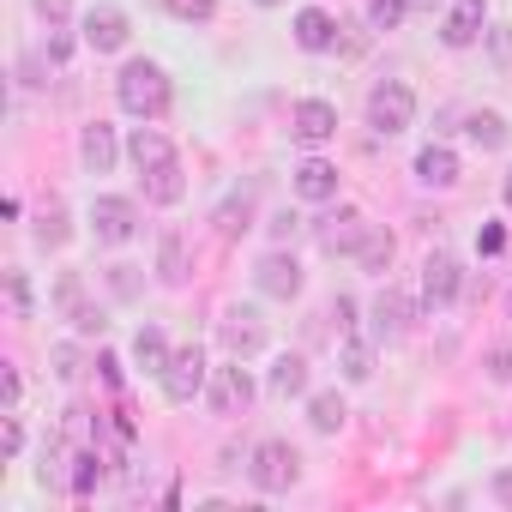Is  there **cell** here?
Wrapping results in <instances>:
<instances>
[{
  "mask_svg": "<svg viewBox=\"0 0 512 512\" xmlns=\"http://www.w3.org/2000/svg\"><path fill=\"white\" fill-rule=\"evenodd\" d=\"M7 296H13V314L31 320V284H25V272H7Z\"/></svg>",
  "mask_w": 512,
  "mask_h": 512,
  "instance_id": "836d02e7",
  "label": "cell"
},
{
  "mask_svg": "<svg viewBox=\"0 0 512 512\" xmlns=\"http://www.w3.org/2000/svg\"><path fill=\"white\" fill-rule=\"evenodd\" d=\"M217 338H223V350H229V356H241V362H247V356H260V350H266V320L253 314V308H229V314H223V326H217Z\"/></svg>",
  "mask_w": 512,
  "mask_h": 512,
  "instance_id": "52a82bcc",
  "label": "cell"
},
{
  "mask_svg": "<svg viewBox=\"0 0 512 512\" xmlns=\"http://www.w3.org/2000/svg\"><path fill=\"white\" fill-rule=\"evenodd\" d=\"M163 7H169L175 19H187V25H205V19L217 13V0H163Z\"/></svg>",
  "mask_w": 512,
  "mask_h": 512,
  "instance_id": "1f68e13d",
  "label": "cell"
},
{
  "mask_svg": "<svg viewBox=\"0 0 512 512\" xmlns=\"http://www.w3.org/2000/svg\"><path fill=\"white\" fill-rule=\"evenodd\" d=\"M494 500H500V506H506V512H512V464H506V470H500V476H494Z\"/></svg>",
  "mask_w": 512,
  "mask_h": 512,
  "instance_id": "7bdbcfd3",
  "label": "cell"
},
{
  "mask_svg": "<svg viewBox=\"0 0 512 512\" xmlns=\"http://www.w3.org/2000/svg\"><path fill=\"white\" fill-rule=\"evenodd\" d=\"M296 193H302L308 205H326V199H338V169H332L326 157H308V163L296 169Z\"/></svg>",
  "mask_w": 512,
  "mask_h": 512,
  "instance_id": "9a60e30c",
  "label": "cell"
},
{
  "mask_svg": "<svg viewBox=\"0 0 512 512\" xmlns=\"http://www.w3.org/2000/svg\"><path fill=\"white\" fill-rule=\"evenodd\" d=\"M91 229H97V241H109V247L133 241V229H139L133 199H121V193H97V199H91Z\"/></svg>",
  "mask_w": 512,
  "mask_h": 512,
  "instance_id": "8992f818",
  "label": "cell"
},
{
  "mask_svg": "<svg viewBox=\"0 0 512 512\" xmlns=\"http://www.w3.org/2000/svg\"><path fill=\"white\" fill-rule=\"evenodd\" d=\"M205 398H211V410H217V416H235V410H247V404H253V380H247L241 356H235L229 368H211V386H205Z\"/></svg>",
  "mask_w": 512,
  "mask_h": 512,
  "instance_id": "ba28073f",
  "label": "cell"
},
{
  "mask_svg": "<svg viewBox=\"0 0 512 512\" xmlns=\"http://www.w3.org/2000/svg\"><path fill=\"white\" fill-rule=\"evenodd\" d=\"M458 296H464V266L452 260L446 247H434L428 260H422V302L428 308H452Z\"/></svg>",
  "mask_w": 512,
  "mask_h": 512,
  "instance_id": "5b68a950",
  "label": "cell"
},
{
  "mask_svg": "<svg viewBox=\"0 0 512 512\" xmlns=\"http://www.w3.org/2000/svg\"><path fill=\"white\" fill-rule=\"evenodd\" d=\"M67 55H73V43H67V37H49V61H55V67H61V61H67Z\"/></svg>",
  "mask_w": 512,
  "mask_h": 512,
  "instance_id": "ee69618b",
  "label": "cell"
},
{
  "mask_svg": "<svg viewBox=\"0 0 512 512\" xmlns=\"http://www.w3.org/2000/svg\"><path fill=\"white\" fill-rule=\"evenodd\" d=\"M127 157H133V163H139V175H145V169H163V163H175V145H169L157 127H139V133L127 139Z\"/></svg>",
  "mask_w": 512,
  "mask_h": 512,
  "instance_id": "ac0fdd59",
  "label": "cell"
},
{
  "mask_svg": "<svg viewBox=\"0 0 512 512\" xmlns=\"http://www.w3.org/2000/svg\"><path fill=\"white\" fill-rule=\"evenodd\" d=\"M482 25H488V7L482 0H452V13H446V49H470L476 37H482Z\"/></svg>",
  "mask_w": 512,
  "mask_h": 512,
  "instance_id": "7c38bea8",
  "label": "cell"
},
{
  "mask_svg": "<svg viewBox=\"0 0 512 512\" xmlns=\"http://www.w3.org/2000/svg\"><path fill=\"white\" fill-rule=\"evenodd\" d=\"M362 235H368V223H362L356 211H338V217L320 223V247H326V253H356Z\"/></svg>",
  "mask_w": 512,
  "mask_h": 512,
  "instance_id": "2e32d148",
  "label": "cell"
},
{
  "mask_svg": "<svg viewBox=\"0 0 512 512\" xmlns=\"http://www.w3.org/2000/svg\"><path fill=\"white\" fill-rule=\"evenodd\" d=\"M488 380H512V350H488Z\"/></svg>",
  "mask_w": 512,
  "mask_h": 512,
  "instance_id": "d590c367",
  "label": "cell"
},
{
  "mask_svg": "<svg viewBox=\"0 0 512 512\" xmlns=\"http://www.w3.org/2000/svg\"><path fill=\"white\" fill-rule=\"evenodd\" d=\"M500 193H506V211H512V169H506V187H500Z\"/></svg>",
  "mask_w": 512,
  "mask_h": 512,
  "instance_id": "bcb514c9",
  "label": "cell"
},
{
  "mask_svg": "<svg viewBox=\"0 0 512 512\" xmlns=\"http://www.w3.org/2000/svg\"><path fill=\"white\" fill-rule=\"evenodd\" d=\"M127 13L121 7H91L85 13V43L97 49V55H115V49H127Z\"/></svg>",
  "mask_w": 512,
  "mask_h": 512,
  "instance_id": "8fae6325",
  "label": "cell"
},
{
  "mask_svg": "<svg viewBox=\"0 0 512 512\" xmlns=\"http://www.w3.org/2000/svg\"><path fill=\"white\" fill-rule=\"evenodd\" d=\"M416 121V91L404 85V79H380L374 91H368V127L380 133V139H392V133H404Z\"/></svg>",
  "mask_w": 512,
  "mask_h": 512,
  "instance_id": "3957f363",
  "label": "cell"
},
{
  "mask_svg": "<svg viewBox=\"0 0 512 512\" xmlns=\"http://www.w3.org/2000/svg\"><path fill=\"white\" fill-rule=\"evenodd\" d=\"M247 476H253V488H260V494H290V482L302 476V458H296L290 440H260V446H253Z\"/></svg>",
  "mask_w": 512,
  "mask_h": 512,
  "instance_id": "7a4b0ae2",
  "label": "cell"
},
{
  "mask_svg": "<svg viewBox=\"0 0 512 512\" xmlns=\"http://www.w3.org/2000/svg\"><path fill=\"white\" fill-rule=\"evenodd\" d=\"M97 476H103L97 452H79V458H73V482H67V488H73V494H91V488H97Z\"/></svg>",
  "mask_w": 512,
  "mask_h": 512,
  "instance_id": "4dcf8cb0",
  "label": "cell"
},
{
  "mask_svg": "<svg viewBox=\"0 0 512 512\" xmlns=\"http://www.w3.org/2000/svg\"><path fill=\"white\" fill-rule=\"evenodd\" d=\"M205 374H211V368H205V350H199V344L175 350L169 368H163V398H169V404H193V398L205 392Z\"/></svg>",
  "mask_w": 512,
  "mask_h": 512,
  "instance_id": "277c9868",
  "label": "cell"
},
{
  "mask_svg": "<svg viewBox=\"0 0 512 512\" xmlns=\"http://www.w3.org/2000/svg\"><path fill=\"white\" fill-rule=\"evenodd\" d=\"M115 97H121V109L139 115V121H163V115H169V79H163L157 61H127L121 79H115Z\"/></svg>",
  "mask_w": 512,
  "mask_h": 512,
  "instance_id": "6da1fadb",
  "label": "cell"
},
{
  "mask_svg": "<svg viewBox=\"0 0 512 512\" xmlns=\"http://www.w3.org/2000/svg\"><path fill=\"white\" fill-rule=\"evenodd\" d=\"M169 356H175V350L163 344V332H157V326H145V332L133 338V362H139L145 374H157V380H163V368H169Z\"/></svg>",
  "mask_w": 512,
  "mask_h": 512,
  "instance_id": "7402d4cb",
  "label": "cell"
},
{
  "mask_svg": "<svg viewBox=\"0 0 512 512\" xmlns=\"http://www.w3.org/2000/svg\"><path fill=\"white\" fill-rule=\"evenodd\" d=\"M410 0H368V31H398Z\"/></svg>",
  "mask_w": 512,
  "mask_h": 512,
  "instance_id": "f546056e",
  "label": "cell"
},
{
  "mask_svg": "<svg viewBox=\"0 0 512 512\" xmlns=\"http://www.w3.org/2000/svg\"><path fill=\"white\" fill-rule=\"evenodd\" d=\"M19 446H25V428H19V410H7L0 416V458H19Z\"/></svg>",
  "mask_w": 512,
  "mask_h": 512,
  "instance_id": "d6a6232c",
  "label": "cell"
},
{
  "mask_svg": "<svg viewBox=\"0 0 512 512\" xmlns=\"http://www.w3.org/2000/svg\"><path fill=\"white\" fill-rule=\"evenodd\" d=\"M338 368H344V380H368V374H374V344H368V338H356V332H344Z\"/></svg>",
  "mask_w": 512,
  "mask_h": 512,
  "instance_id": "d4e9b609",
  "label": "cell"
},
{
  "mask_svg": "<svg viewBox=\"0 0 512 512\" xmlns=\"http://www.w3.org/2000/svg\"><path fill=\"white\" fill-rule=\"evenodd\" d=\"M272 392H278V398H302V392H308V356H296V350L278 356V362H272Z\"/></svg>",
  "mask_w": 512,
  "mask_h": 512,
  "instance_id": "44dd1931",
  "label": "cell"
},
{
  "mask_svg": "<svg viewBox=\"0 0 512 512\" xmlns=\"http://www.w3.org/2000/svg\"><path fill=\"white\" fill-rule=\"evenodd\" d=\"M0 386H7V410H19V392H25V380H19V368H7V374H0Z\"/></svg>",
  "mask_w": 512,
  "mask_h": 512,
  "instance_id": "b9f144b4",
  "label": "cell"
},
{
  "mask_svg": "<svg viewBox=\"0 0 512 512\" xmlns=\"http://www.w3.org/2000/svg\"><path fill=\"white\" fill-rule=\"evenodd\" d=\"M55 374H61V380H73V374H79V350H73V344H61V350H55Z\"/></svg>",
  "mask_w": 512,
  "mask_h": 512,
  "instance_id": "f35d334b",
  "label": "cell"
},
{
  "mask_svg": "<svg viewBox=\"0 0 512 512\" xmlns=\"http://www.w3.org/2000/svg\"><path fill=\"white\" fill-rule=\"evenodd\" d=\"M506 320H512V290H506Z\"/></svg>",
  "mask_w": 512,
  "mask_h": 512,
  "instance_id": "7dc6e473",
  "label": "cell"
},
{
  "mask_svg": "<svg viewBox=\"0 0 512 512\" xmlns=\"http://www.w3.org/2000/svg\"><path fill=\"white\" fill-rule=\"evenodd\" d=\"M260 7H278V0H260Z\"/></svg>",
  "mask_w": 512,
  "mask_h": 512,
  "instance_id": "c3c4849f",
  "label": "cell"
},
{
  "mask_svg": "<svg viewBox=\"0 0 512 512\" xmlns=\"http://www.w3.org/2000/svg\"><path fill=\"white\" fill-rule=\"evenodd\" d=\"M37 241H43V247H67V205H61V199L43 205V217H37Z\"/></svg>",
  "mask_w": 512,
  "mask_h": 512,
  "instance_id": "f1b7e54d",
  "label": "cell"
},
{
  "mask_svg": "<svg viewBox=\"0 0 512 512\" xmlns=\"http://www.w3.org/2000/svg\"><path fill=\"white\" fill-rule=\"evenodd\" d=\"M181 193H187V175H181V163L145 169V199H151V205H181Z\"/></svg>",
  "mask_w": 512,
  "mask_h": 512,
  "instance_id": "ffe728a7",
  "label": "cell"
},
{
  "mask_svg": "<svg viewBox=\"0 0 512 512\" xmlns=\"http://www.w3.org/2000/svg\"><path fill=\"white\" fill-rule=\"evenodd\" d=\"M344 416H350V410H344V398H338V392H314L308 422H314L320 434H338V428H344Z\"/></svg>",
  "mask_w": 512,
  "mask_h": 512,
  "instance_id": "4316f807",
  "label": "cell"
},
{
  "mask_svg": "<svg viewBox=\"0 0 512 512\" xmlns=\"http://www.w3.org/2000/svg\"><path fill=\"white\" fill-rule=\"evenodd\" d=\"M416 181H422V187H452V181H458V157H452V145H428V151L416 157Z\"/></svg>",
  "mask_w": 512,
  "mask_h": 512,
  "instance_id": "d6986e66",
  "label": "cell"
},
{
  "mask_svg": "<svg viewBox=\"0 0 512 512\" xmlns=\"http://www.w3.org/2000/svg\"><path fill=\"white\" fill-rule=\"evenodd\" d=\"M392 253H398V241L386 229H368L362 247H356V260H362V272H392Z\"/></svg>",
  "mask_w": 512,
  "mask_h": 512,
  "instance_id": "cb8c5ba5",
  "label": "cell"
},
{
  "mask_svg": "<svg viewBox=\"0 0 512 512\" xmlns=\"http://www.w3.org/2000/svg\"><path fill=\"white\" fill-rule=\"evenodd\" d=\"M79 157H85L97 175H109V169H115V157H121V145H115V127L91 121V127H85V139H79Z\"/></svg>",
  "mask_w": 512,
  "mask_h": 512,
  "instance_id": "e0dca14e",
  "label": "cell"
},
{
  "mask_svg": "<svg viewBox=\"0 0 512 512\" xmlns=\"http://www.w3.org/2000/svg\"><path fill=\"white\" fill-rule=\"evenodd\" d=\"M332 320H338V332H356V302L338 296V302H332Z\"/></svg>",
  "mask_w": 512,
  "mask_h": 512,
  "instance_id": "74e56055",
  "label": "cell"
},
{
  "mask_svg": "<svg viewBox=\"0 0 512 512\" xmlns=\"http://www.w3.org/2000/svg\"><path fill=\"white\" fill-rule=\"evenodd\" d=\"M470 139H476L482 151H500V145L512 139V127H506L494 109H476V115H470Z\"/></svg>",
  "mask_w": 512,
  "mask_h": 512,
  "instance_id": "484cf974",
  "label": "cell"
},
{
  "mask_svg": "<svg viewBox=\"0 0 512 512\" xmlns=\"http://www.w3.org/2000/svg\"><path fill=\"white\" fill-rule=\"evenodd\" d=\"M247 217H253V199H247V193H229V199L217 205V235H229V241H235V235L247 229Z\"/></svg>",
  "mask_w": 512,
  "mask_h": 512,
  "instance_id": "83f0119b",
  "label": "cell"
},
{
  "mask_svg": "<svg viewBox=\"0 0 512 512\" xmlns=\"http://www.w3.org/2000/svg\"><path fill=\"white\" fill-rule=\"evenodd\" d=\"M37 13H43L49 25H67V19H73V0H37Z\"/></svg>",
  "mask_w": 512,
  "mask_h": 512,
  "instance_id": "8d00e7d4",
  "label": "cell"
},
{
  "mask_svg": "<svg viewBox=\"0 0 512 512\" xmlns=\"http://www.w3.org/2000/svg\"><path fill=\"white\" fill-rule=\"evenodd\" d=\"M332 133H338V109H332L326 97L296 103V115H290V139H296V145H326Z\"/></svg>",
  "mask_w": 512,
  "mask_h": 512,
  "instance_id": "30bf717a",
  "label": "cell"
},
{
  "mask_svg": "<svg viewBox=\"0 0 512 512\" xmlns=\"http://www.w3.org/2000/svg\"><path fill=\"white\" fill-rule=\"evenodd\" d=\"M97 368H103V380H109V386H121V362H115V356H97Z\"/></svg>",
  "mask_w": 512,
  "mask_h": 512,
  "instance_id": "f6af8a7d",
  "label": "cell"
},
{
  "mask_svg": "<svg viewBox=\"0 0 512 512\" xmlns=\"http://www.w3.org/2000/svg\"><path fill=\"white\" fill-rule=\"evenodd\" d=\"M338 31H344V25H332V13H320V7H302V13H296V43H302L308 55L338 49Z\"/></svg>",
  "mask_w": 512,
  "mask_h": 512,
  "instance_id": "5bb4252c",
  "label": "cell"
},
{
  "mask_svg": "<svg viewBox=\"0 0 512 512\" xmlns=\"http://www.w3.org/2000/svg\"><path fill=\"white\" fill-rule=\"evenodd\" d=\"M410 320H416V302H410L404 290H392V284H386V290L374 296V338H398Z\"/></svg>",
  "mask_w": 512,
  "mask_h": 512,
  "instance_id": "4fadbf2b",
  "label": "cell"
},
{
  "mask_svg": "<svg viewBox=\"0 0 512 512\" xmlns=\"http://www.w3.org/2000/svg\"><path fill=\"white\" fill-rule=\"evenodd\" d=\"M73 326H79V332H85V338H97V332H103V314H97V308H85V302H79V308H73Z\"/></svg>",
  "mask_w": 512,
  "mask_h": 512,
  "instance_id": "e575fe53",
  "label": "cell"
},
{
  "mask_svg": "<svg viewBox=\"0 0 512 512\" xmlns=\"http://www.w3.org/2000/svg\"><path fill=\"white\" fill-rule=\"evenodd\" d=\"M157 278L175 290V284H187V241L181 235H163L157 241Z\"/></svg>",
  "mask_w": 512,
  "mask_h": 512,
  "instance_id": "603a6c76",
  "label": "cell"
},
{
  "mask_svg": "<svg viewBox=\"0 0 512 512\" xmlns=\"http://www.w3.org/2000/svg\"><path fill=\"white\" fill-rule=\"evenodd\" d=\"M476 247H482V253H500V247H506V229H500V223H488V229L476 235Z\"/></svg>",
  "mask_w": 512,
  "mask_h": 512,
  "instance_id": "60d3db41",
  "label": "cell"
},
{
  "mask_svg": "<svg viewBox=\"0 0 512 512\" xmlns=\"http://www.w3.org/2000/svg\"><path fill=\"white\" fill-rule=\"evenodd\" d=\"M253 284H260L266 296H278V302H296V296H302V266H296V253H266V260L253 266Z\"/></svg>",
  "mask_w": 512,
  "mask_h": 512,
  "instance_id": "9c48e42d",
  "label": "cell"
},
{
  "mask_svg": "<svg viewBox=\"0 0 512 512\" xmlns=\"http://www.w3.org/2000/svg\"><path fill=\"white\" fill-rule=\"evenodd\" d=\"M296 229H302V217H296V211H278V217H272V235H278V241H290Z\"/></svg>",
  "mask_w": 512,
  "mask_h": 512,
  "instance_id": "ab89813d",
  "label": "cell"
}]
</instances>
